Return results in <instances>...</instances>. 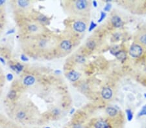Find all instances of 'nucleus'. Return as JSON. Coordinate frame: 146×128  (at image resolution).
I'll return each instance as SVG.
<instances>
[{"label": "nucleus", "instance_id": "nucleus-1", "mask_svg": "<svg viewBox=\"0 0 146 128\" xmlns=\"http://www.w3.org/2000/svg\"><path fill=\"white\" fill-rule=\"evenodd\" d=\"M74 8L78 12H83V11H87L90 3L88 2L85 0H79L75 1L72 3Z\"/></svg>", "mask_w": 146, "mask_h": 128}, {"label": "nucleus", "instance_id": "nucleus-2", "mask_svg": "<svg viewBox=\"0 0 146 128\" xmlns=\"http://www.w3.org/2000/svg\"><path fill=\"white\" fill-rule=\"evenodd\" d=\"M142 53H143L142 47L138 44H134V45H131L129 49V54L131 55V56L134 58L140 57Z\"/></svg>", "mask_w": 146, "mask_h": 128}, {"label": "nucleus", "instance_id": "nucleus-3", "mask_svg": "<svg viewBox=\"0 0 146 128\" xmlns=\"http://www.w3.org/2000/svg\"><path fill=\"white\" fill-rule=\"evenodd\" d=\"M73 29L77 33H83L85 32L86 29V23L82 21H76L73 24Z\"/></svg>", "mask_w": 146, "mask_h": 128}, {"label": "nucleus", "instance_id": "nucleus-4", "mask_svg": "<svg viewBox=\"0 0 146 128\" xmlns=\"http://www.w3.org/2000/svg\"><path fill=\"white\" fill-rule=\"evenodd\" d=\"M60 48L62 51H69L72 48V43L68 40H64L60 42Z\"/></svg>", "mask_w": 146, "mask_h": 128}, {"label": "nucleus", "instance_id": "nucleus-5", "mask_svg": "<svg viewBox=\"0 0 146 128\" xmlns=\"http://www.w3.org/2000/svg\"><path fill=\"white\" fill-rule=\"evenodd\" d=\"M112 94H113L112 90L110 87H105L102 90V97L105 100H110L112 98Z\"/></svg>", "mask_w": 146, "mask_h": 128}, {"label": "nucleus", "instance_id": "nucleus-6", "mask_svg": "<svg viewBox=\"0 0 146 128\" xmlns=\"http://www.w3.org/2000/svg\"><path fill=\"white\" fill-rule=\"evenodd\" d=\"M67 77L71 82H76L80 78V74L76 71H71L68 73Z\"/></svg>", "mask_w": 146, "mask_h": 128}, {"label": "nucleus", "instance_id": "nucleus-7", "mask_svg": "<svg viewBox=\"0 0 146 128\" xmlns=\"http://www.w3.org/2000/svg\"><path fill=\"white\" fill-rule=\"evenodd\" d=\"M111 22L114 27L119 28L122 26V20L118 16H114L111 19Z\"/></svg>", "mask_w": 146, "mask_h": 128}, {"label": "nucleus", "instance_id": "nucleus-8", "mask_svg": "<svg viewBox=\"0 0 146 128\" xmlns=\"http://www.w3.org/2000/svg\"><path fill=\"white\" fill-rule=\"evenodd\" d=\"M35 80V78L33 76L28 75L24 78L23 82L24 85H27V86H29V85H32V84H34Z\"/></svg>", "mask_w": 146, "mask_h": 128}, {"label": "nucleus", "instance_id": "nucleus-9", "mask_svg": "<svg viewBox=\"0 0 146 128\" xmlns=\"http://www.w3.org/2000/svg\"><path fill=\"white\" fill-rule=\"evenodd\" d=\"M95 128H111L110 124L104 120H99L94 123Z\"/></svg>", "mask_w": 146, "mask_h": 128}, {"label": "nucleus", "instance_id": "nucleus-10", "mask_svg": "<svg viewBox=\"0 0 146 128\" xmlns=\"http://www.w3.org/2000/svg\"><path fill=\"white\" fill-rule=\"evenodd\" d=\"M27 116L26 112L23 110H20L16 114V118L18 120H23Z\"/></svg>", "mask_w": 146, "mask_h": 128}, {"label": "nucleus", "instance_id": "nucleus-11", "mask_svg": "<svg viewBox=\"0 0 146 128\" xmlns=\"http://www.w3.org/2000/svg\"><path fill=\"white\" fill-rule=\"evenodd\" d=\"M114 55L116 56L117 58L121 61L125 60L127 58L126 53H125V52H124L123 51H117V52H115Z\"/></svg>", "mask_w": 146, "mask_h": 128}, {"label": "nucleus", "instance_id": "nucleus-12", "mask_svg": "<svg viewBox=\"0 0 146 128\" xmlns=\"http://www.w3.org/2000/svg\"><path fill=\"white\" fill-rule=\"evenodd\" d=\"M16 4L19 7L22 9H25V8L29 7L30 5V2L29 1H25V0H18L16 2Z\"/></svg>", "mask_w": 146, "mask_h": 128}, {"label": "nucleus", "instance_id": "nucleus-13", "mask_svg": "<svg viewBox=\"0 0 146 128\" xmlns=\"http://www.w3.org/2000/svg\"><path fill=\"white\" fill-rule=\"evenodd\" d=\"M106 112L110 116H115L118 114V110L113 107H108L106 108Z\"/></svg>", "mask_w": 146, "mask_h": 128}, {"label": "nucleus", "instance_id": "nucleus-14", "mask_svg": "<svg viewBox=\"0 0 146 128\" xmlns=\"http://www.w3.org/2000/svg\"><path fill=\"white\" fill-rule=\"evenodd\" d=\"M27 29L29 33H36L39 31V25H36V24L32 23V24H31V25H28Z\"/></svg>", "mask_w": 146, "mask_h": 128}, {"label": "nucleus", "instance_id": "nucleus-15", "mask_svg": "<svg viewBox=\"0 0 146 128\" xmlns=\"http://www.w3.org/2000/svg\"><path fill=\"white\" fill-rule=\"evenodd\" d=\"M11 68L12 70H14V71H16V72L20 73V72H21L23 70V66L22 64H20V63H18L16 65H11Z\"/></svg>", "mask_w": 146, "mask_h": 128}, {"label": "nucleus", "instance_id": "nucleus-16", "mask_svg": "<svg viewBox=\"0 0 146 128\" xmlns=\"http://www.w3.org/2000/svg\"><path fill=\"white\" fill-rule=\"evenodd\" d=\"M48 41L45 39H42L38 42V47L40 49H45L48 45Z\"/></svg>", "mask_w": 146, "mask_h": 128}, {"label": "nucleus", "instance_id": "nucleus-17", "mask_svg": "<svg viewBox=\"0 0 146 128\" xmlns=\"http://www.w3.org/2000/svg\"><path fill=\"white\" fill-rule=\"evenodd\" d=\"M38 20L40 22H41V23H44V24H46V23H48V22H49V20H48V18L44 15L39 16V17H38Z\"/></svg>", "mask_w": 146, "mask_h": 128}, {"label": "nucleus", "instance_id": "nucleus-18", "mask_svg": "<svg viewBox=\"0 0 146 128\" xmlns=\"http://www.w3.org/2000/svg\"><path fill=\"white\" fill-rule=\"evenodd\" d=\"M16 96V91H14V90H11L8 94V98L10 100H13V99L15 98Z\"/></svg>", "mask_w": 146, "mask_h": 128}, {"label": "nucleus", "instance_id": "nucleus-19", "mask_svg": "<svg viewBox=\"0 0 146 128\" xmlns=\"http://www.w3.org/2000/svg\"><path fill=\"white\" fill-rule=\"evenodd\" d=\"M86 47H87L88 49H94L95 47V42L92 40L88 42L87 43H86Z\"/></svg>", "mask_w": 146, "mask_h": 128}, {"label": "nucleus", "instance_id": "nucleus-20", "mask_svg": "<svg viewBox=\"0 0 146 128\" xmlns=\"http://www.w3.org/2000/svg\"><path fill=\"white\" fill-rule=\"evenodd\" d=\"M126 113H127V120L128 121H131L132 120V118H133V114H132V112L131 109H128L126 110Z\"/></svg>", "mask_w": 146, "mask_h": 128}, {"label": "nucleus", "instance_id": "nucleus-21", "mask_svg": "<svg viewBox=\"0 0 146 128\" xmlns=\"http://www.w3.org/2000/svg\"><path fill=\"white\" fill-rule=\"evenodd\" d=\"M3 23H4V21H3V14H2V9H0V32L2 31V29L3 27Z\"/></svg>", "mask_w": 146, "mask_h": 128}, {"label": "nucleus", "instance_id": "nucleus-22", "mask_svg": "<svg viewBox=\"0 0 146 128\" xmlns=\"http://www.w3.org/2000/svg\"><path fill=\"white\" fill-rule=\"evenodd\" d=\"M7 126V123H5V119L2 115H0V128H5Z\"/></svg>", "mask_w": 146, "mask_h": 128}, {"label": "nucleus", "instance_id": "nucleus-23", "mask_svg": "<svg viewBox=\"0 0 146 128\" xmlns=\"http://www.w3.org/2000/svg\"><path fill=\"white\" fill-rule=\"evenodd\" d=\"M139 41H140V43L143 44V45H146V34H142V35L140 36Z\"/></svg>", "mask_w": 146, "mask_h": 128}, {"label": "nucleus", "instance_id": "nucleus-24", "mask_svg": "<svg viewBox=\"0 0 146 128\" xmlns=\"http://www.w3.org/2000/svg\"><path fill=\"white\" fill-rule=\"evenodd\" d=\"M145 115L146 116V105H145L144 106H143V107L141 108V111L139 112L138 116H141Z\"/></svg>", "mask_w": 146, "mask_h": 128}, {"label": "nucleus", "instance_id": "nucleus-25", "mask_svg": "<svg viewBox=\"0 0 146 128\" xmlns=\"http://www.w3.org/2000/svg\"><path fill=\"white\" fill-rule=\"evenodd\" d=\"M105 17H106V13L105 12H103V11L101 12V16H100V18L98 20L99 23L101 22L105 18Z\"/></svg>", "mask_w": 146, "mask_h": 128}, {"label": "nucleus", "instance_id": "nucleus-26", "mask_svg": "<svg viewBox=\"0 0 146 128\" xmlns=\"http://www.w3.org/2000/svg\"><path fill=\"white\" fill-rule=\"evenodd\" d=\"M96 26H97V24L94 23L93 22H92L90 23V27H89V29H88V31L90 32V31H92L93 29H94V28H95V27Z\"/></svg>", "mask_w": 146, "mask_h": 128}, {"label": "nucleus", "instance_id": "nucleus-27", "mask_svg": "<svg viewBox=\"0 0 146 128\" xmlns=\"http://www.w3.org/2000/svg\"><path fill=\"white\" fill-rule=\"evenodd\" d=\"M53 114H54V115H58V114H60V111L59 109H54L53 110Z\"/></svg>", "mask_w": 146, "mask_h": 128}, {"label": "nucleus", "instance_id": "nucleus-28", "mask_svg": "<svg viewBox=\"0 0 146 128\" xmlns=\"http://www.w3.org/2000/svg\"><path fill=\"white\" fill-rule=\"evenodd\" d=\"M111 7H112V5L110 3H107L106 5V6L104 7V11H109L111 10Z\"/></svg>", "mask_w": 146, "mask_h": 128}, {"label": "nucleus", "instance_id": "nucleus-29", "mask_svg": "<svg viewBox=\"0 0 146 128\" xmlns=\"http://www.w3.org/2000/svg\"><path fill=\"white\" fill-rule=\"evenodd\" d=\"M7 79L9 81H11L13 79V75L11 73H9L8 74H7Z\"/></svg>", "mask_w": 146, "mask_h": 128}, {"label": "nucleus", "instance_id": "nucleus-30", "mask_svg": "<svg viewBox=\"0 0 146 128\" xmlns=\"http://www.w3.org/2000/svg\"><path fill=\"white\" fill-rule=\"evenodd\" d=\"M21 60L22 61H23V62H27V61H28V58H27L26 56H25L24 54H22L21 55Z\"/></svg>", "mask_w": 146, "mask_h": 128}, {"label": "nucleus", "instance_id": "nucleus-31", "mask_svg": "<svg viewBox=\"0 0 146 128\" xmlns=\"http://www.w3.org/2000/svg\"><path fill=\"white\" fill-rule=\"evenodd\" d=\"M5 3V0H0V9H2V7L3 6V5Z\"/></svg>", "mask_w": 146, "mask_h": 128}, {"label": "nucleus", "instance_id": "nucleus-32", "mask_svg": "<svg viewBox=\"0 0 146 128\" xmlns=\"http://www.w3.org/2000/svg\"><path fill=\"white\" fill-rule=\"evenodd\" d=\"M14 33V29H11L10 30V31H8V33H7V34H11V33Z\"/></svg>", "mask_w": 146, "mask_h": 128}, {"label": "nucleus", "instance_id": "nucleus-33", "mask_svg": "<svg viewBox=\"0 0 146 128\" xmlns=\"http://www.w3.org/2000/svg\"><path fill=\"white\" fill-rule=\"evenodd\" d=\"M0 61H1V62H2L3 64H5V60L3 58H2V57H0Z\"/></svg>", "mask_w": 146, "mask_h": 128}, {"label": "nucleus", "instance_id": "nucleus-34", "mask_svg": "<svg viewBox=\"0 0 146 128\" xmlns=\"http://www.w3.org/2000/svg\"><path fill=\"white\" fill-rule=\"evenodd\" d=\"M93 5H94V6L95 7H97V3L96 1H93Z\"/></svg>", "mask_w": 146, "mask_h": 128}, {"label": "nucleus", "instance_id": "nucleus-35", "mask_svg": "<svg viewBox=\"0 0 146 128\" xmlns=\"http://www.w3.org/2000/svg\"><path fill=\"white\" fill-rule=\"evenodd\" d=\"M74 111H75V110H74V109H72V110H71V112H70L71 114V113H72L73 112H74Z\"/></svg>", "mask_w": 146, "mask_h": 128}, {"label": "nucleus", "instance_id": "nucleus-36", "mask_svg": "<svg viewBox=\"0 0 146 128\" xmlns=\"http://www.w3.org/2000/svg\"><path fill=\"white\" fill-rule=\"evenodd\" d=\"M144 96L146 98V94H144Z\"/></svg>", "mask_w": 146, "mask_h": 128}, {"label": "nucleus", "instance_id": "nucleus-37", "mask_svg": "<svg viewBox=\"0 0 146 128\" xmlns=\"http://www.w3.org/2000/svg\"><path fill=\"white\" fill-rule=\"evenodd\" d=\"M0 51H1V47H0Z\"/></svg>", "mask_w": 146, "mask_h": 128}, {"label": "nucleus", "instance_id": "nucleus-38", "mask_svg": "<svg viewBox=\"0 0 146 128\" xmlns=\"http://www.w3.org/2000/svg\"><path fill=\"white\" fill-rule=\"evenodd\" d=\"M16 128H20V127H16Z\"/></svg>", "mask_w": 146, "mask_h": 128}, {"label": "nucleus", "instance_id": "nucleus-39", "mask_svg": "<svg viewBox=\"0 0 146 128\" xmlns=\"http://www.w3.org/2000/svg\"><path fill=\"white\" fill-rule=\"evenodd\" d=\"M46 128H49V127H46Z\"/></svg>", "mask_w": 146, "mask_h": 128}]
</instances>
